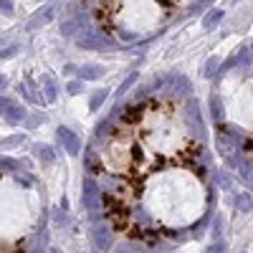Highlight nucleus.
I'll list each match as a JSON object with an SVG mask.
<instances>
[{
  "label": "nucleus",
  "instance_id": "1",
  "mask_svg": "<svg viewBox=\"0 0 253 253\" xmlns=\"http://www.w3.org/2000/svg\"><path fill=\"white\" fill-rule=\"evenodd\" d=\"M203 152L200 117L175 96H149L127 106L99 142L94 172L117 182H139L172 167L197 164Z\"/></svg>",
  "mask_w": 253,
  "mask_h": 253
},
{
  "label": "nucleus",
  "instance_id": "2",
  "mask_svg": "<svg viewBox=\"0 0 253 253\" xmlns=\"http://www.w3.org/2000/svg\"><path fill=\"white\" fill-rule=\"evenodd\" d=\"M208 200L200 164L162 170L139 182H117L102 195L109 225L134 240L178 236L205 215Z\"/></svg>",
  "mask_w": 253,
  "mask_h": 253
},
{
  "label": "nucleus",
  "instance_id": "3",
  "mask_svg": "<svg viewBox=\"0 0 253 253\" xmlns=\"http://www.w3.org/2000/svg\"><path fill=\"white\" fill-rule=\"evenodd\" d=\"M180 13V3H96L94 20L117 38H147Z\"/></svg>",
  "mask_w": 253,
  "mask_h": 253
},
{
  "label": "nucleus",
  "instance_id": "4",
  "mask_svg": "<svg viewBox=\"0 0 253 253\" xmlns=\"http://www.w3.org/2000/svg\"><path fill=\"white\" fill-rule=\"evenodd\" d=\"M213 114L253 160V71L246 74L236 86H230L223 99L213 96Z\"/></svg>",
  "mask_w": 253,
  "mask_h": 253
},
{
  "label": "nucleus",
  "instance_id": "5",
  "mask_svg": "<svg viewBox=\"0 0 253 253\" xmlns=\"http://www.w3.org/2000/svg\"><path fill=\"white\" fill-rule=\"evenodd\" d=\"M56 134H59L61 145L66 147V152H69V155H76V152L81 149V145H79V137H76L71 129H66V127H59V129H56Z\"/></svg>",
  "mask_w": 253,
  "mask_h": 253
},
{
  "label": "nucleus",
  "instance_id": "6",
  "mask_svg": "<svg viewBox=\"0 0 253 253\" xmlns=\"http://www.w3.org/2000/svg\"><path fill=\"white\" fill-rule=\"evenodd\" d=\"M53 15H56V5H43V8L38 10V13L28 20V28L33 30V28L46 26V23H51V20H53Z\"/></svg>",
  "mask_w": 253,
  "mask_h": 253
},
{
  "label": "nucleus",
  "instance_id": "7",
  "mask_svg": "<svg viewBox=\"0 0 253 253\" xmlns=\"http://www.w3.org/2000/svg\"><path fill=\"white\" fill-rule=\"evenodd\" d=\"M109 246H112V230L109 228H96V248L106 251Z\"/></svg>",
  "mask_w": 253,
  "mask_h": 253
},
{
  "label": "nucleus",
  "instance_id": "8",
  "mask_svg": "<svg viewBox=\"0 0 253 253\" xmlns=\"http://www.w3.org/2000/svg\"><path fill=\"white\" fill-rule=\"evenodd\" d=\"M33 149H36V155L43 160V162H46V164H51V162H56V152H53L48 145H36V147H33Z\"/></svg>",
  "mask_w": 253,
  "mask_h": 253
},
{
  "label": "nucleus",
  "instance_id": "9",
  "mask_svg": "<svg viewBox=\"0 0 253 253\" xmlns=\"http://www.w3.org/2000/svg\"><path fill=\"white\" fill-rule=\"evenodd\" d=\"M23 117H26V109H23V106H18V104H15V106H10V109H8V114H5V119H8L10 124L20 122Z\"/></svg>",
  "mask_w": 253,
  "mask_h": 253
},
{
  "label": "nucleus",
  "instance_id": "10",
  "mask_svg": "<svg viewBox=\"0 0 253 253\" xmlns=\"http://www.w3.org/2000/svg\"><path fill=\"white\" fill-rule=\"evenodd\" d=\"M0 253H26V248L18 246V243H8V240L0 238Z\"/></svg>",
  "mask_w": 253,
  "mask_h": 253
},
{
  "label": "nucleus",
  "instance_id": "11",
  "mask_svg": "<svg viewBox=\"0 0 253 253\" xmlns=\"http://www.w3.org/2000/svg\"><path fill=\"white\" fill-rule=\"evenodd\" d=\"M26 137L23 134H15V137H8V139H0V147H8V145H20Z\"/></svg>",
  "mask_w": 253,
  "mask_h": 253
},
{
  "label": "nucleus",
  "instance_id": "12",
  "mask_svg": "<svg viewBox=\"0 0 253 253\" xmlns=\"http://www.w3.org/2000/svg\"><path fill=\"white\" fill-rule=\"evenodd\" d=\"M13 106L10 104V99H5V96H0V114H8V109Z\"/></svg>",
  "mask_w": 253,
  "mask_h": 253
},
{
  "label": "nucleus",
  "instance_id": "13",
  "mask_svg": "<svg viewBox=\"0 0 253 253\" xmlns=\"http://www.w3.org/2000/svg\"><path fill=\"white\" fill-rule=\"evenodd\" d=\"M81 76H86V79H91V76H99V69H84Z\"/></svg>",
  "mask_w": 253,
  "mask_h": 253
},
{
  "label": "nucleus",
  "instance_id": "14",
  "mask_svg": "<svg viewBox=\"0 0 253 253\" xmlns=\"http://www.w3.org/2000/svg\"><path fill=\"white\" fill-rule=\"evenodd\" d=\"M102 99H104V91H99V94H96V96H94V99H91V106H94V109H96V106H99V104H102Z\"/></svg>",
  "mask_w": 253,
  "mask_h": 253
},
{
  "label": "nucleus",
  "instance_id": "15",
  "mask_svg": "<svg viewBox=\"0 0 253 253\" xmlns=\"http://www.w3.org/2000/svg\"><path fill=\"white\" fill-rule=\"evenodd\" d=\"M13 53H15V46H10L5 51H0V59H8V56H13Z\"/></svg>",
  "mask_w": 253,
  "mask_h": 253
},
{
  "label": "nucleus",
  "instance_id": "16",
  "mask_svg": "<svg viewBox=\"0 0 253 253\" xmlns=\"http://www.w3.org/2000/svg\"><path fill=\"white\" fill-rule=\"evenodd\" d=\"M69 91L71 94H79L81 91V84H69Z\"/></svg>",
  "mask_w": 253,
  "mask_h": 253
},
{
  "label": "nucleus",
  "instance_id": "17",
  "mask_svg": "<svg viewBox=\"0 0 253 253\" xmlns=\"http://www.w3.org/2000/svg\"><path fill=\"white\" fill-rule=\"evenodd\" d=\"M48 253H59V251H56V248H51V251H48Z\"/></svg>",
  "mask_w": 253,
  "mask_h": 253
}]
</instances>
